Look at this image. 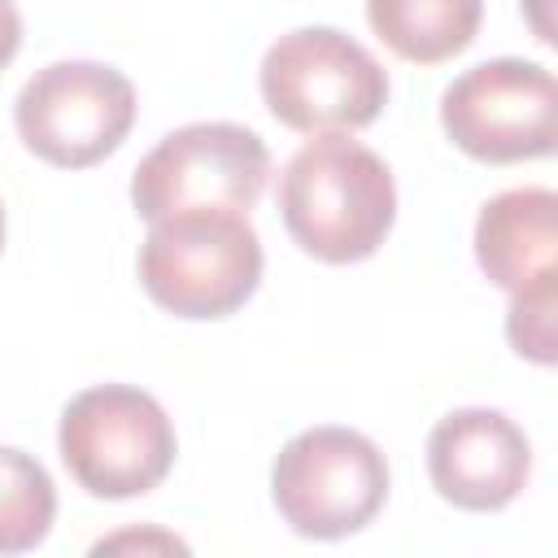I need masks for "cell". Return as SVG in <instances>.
<instances>
[{"label": "cell", "instance_id": "4fadbf2b", "mask_svg": "<svg viewBox=\"0 0 558 558\" xmlns=\"http://www.w3.org/2000/svg\"><path fill=\"white\" fill-rule=\"evenodd\" d=\"M554 305H558V275H545V279L510 292L506 336L519 357H532L541 366L554 362Z\"/></svg>", "mask_w": 558, "mask_h": 558}, {"label": "cell", "instance_id": "9a60e30c", "mask_svg": "<svg viewBox=\"0 0 558 558\" xmlns=\"http://www.w3.org/2000/svg\"><path fill=\"white\" fill-rule=\"evenodd\" d=\"M0 244H4V205H0Z\"/></svg>", "mask_w": 558, "mask_h": 558}, {"label": "cell", "instance_id": "8992f818", "mask_svg": "<svg viewBox=\"0 0 558 558\" xmlns=\"http://www.w3.org/2000/svg\"><path fill=\"white\" fill-rule=\"evenodd\" d=\"M22 144L61 170L105 161L135 122V87L100 61H52L26 78L13 105Z\"/></svg>", "mask_w": 558, "mask_h": 558}, {"label": "cell", "instance_id": "9c48e42d", "mask_svg": "<svg viewBox=\"0 0 558 558\" xmlns=\"http://www.w3.org/2000/svg\"><path fill=\"white\" fill-rule=\"evenodd\" d=\"M532 471V445L501 410H453L427 436V475L436 493L462 510L510 506Z\"/></svg>", "mask_w": 558, "mask_h": 558}, {"label": "cell", "instance_id": "52a82bcc", "mask_svg": "<svg viewBox=\"0 0 558 558\" xmlns=\"http://www.w3.org/2000/svg\"><path fill=\"white\" fill-rule=\"evenodd\" d=\"M270 174V153L240 122H187L170 131L131 179L135 214L157 222L179 209H253Z\"/></svg>", "mask_w": 558, "mask_h": 558}, {"label": "cell", "instance_id": "ba28073f", "mask_svg": "<svg viewBox=\"0 0 558 558\" xmlns=\"http://www.w3.org/2000/svg\"><path fill=\"white\" fill-rule=\"evenodd\" d=\"M449 140L475 161L549 157L558 140V83L545 65L523 57L480 61L440 96Z\"/></svg>", "mask_w": 558, "mask_h": 558}, {"label": "cell", "instance_id": "3957f363", "mask_svg": "<svg viewBox=\"0 0 558 558\" xmlns=\"http://www.w3.org/2000/svg\"><path fill=\"white\" fill-rule=\"evenodd\" d=\"M266 109L305 135L371 126L388 100L384 65L336 26L279 35L262 57Z\"/></svg>", "mask_w": 558, "mask_h": 558}, {"label": "cell", "instance_id": "277c9868", "mask_svg": "<svg viewBox=\"0 0 558 558\" xmlns=\"http://www.w3.org/2000/svg\"><path fill=\"white\" fill-rule=\"evenodd\" d=\"M61 462L92 497L122 501L157 488L174 466V423L131 384L78 392L61 414Z\"/></svg>", "mask_w": 558, "mask_h": 558}, {"label": "cell", "instance_id": "6da1fadb", "mask_svg": "<svg viewBox=\"0 0 558 558\" xmlns=\"http://www.w3.org/2000/svg\"><path fill=\"white\" fill-rule=\"evenodd\" d=\"M279 214L310 257L344 266L384 244L397 218V187L379 153L349 140V131H323L283 166Z\"/></svg>", "mask_w": 558, "mask_h": 558}, {"label": "cell", "instance_id": "5b68a950", "mask_svg": "<svg viewBox=\"0 0 558 558\" xmlns=\"http://www.w3.org/2000/svg\"><path fill=\"white\" fill-rule=\"evenodd\" d=\"M270 497L296 536L340 541L379 514L388 497V462L379 445L353 427H310L279 449Z\"/></svg>", "mask_w": 558, "mask_h": 558}, {"label": "cell", "instance_id": "8fae6325", "mask_svg": "<svg viewBox=\"0 0 558 558\" xmlns=\"http://www.w3.org/2000/svg\"><path fill=\"white\" fill-rule=\"evenodd\" d=\"M484 17V0H366V22L401 57L436 65L458 57Z\"/></svg>", "mask_w": 558, "mask_h": 558}, {"label": "cell", "instance_id": "7c38bea8", "mask_svg": "<svg viewBox=\"0 0 558 558\" xmlns=\"http://www.w3.org/2000/svg\"><path fill=\"white\" fill-rule=\"evenodd\" d=\"M57 514V488L48 471L13 449L0 445V554H26L35 549Z\"/></svg>", "mask_w": 558, "mask_h": 558}, {"label": "cell", "instance_id": "5bb4252c", "mask_svg": "<svg viewBox=\"0 0 558 558\" xmlns=\"http://www.w3.org/2000/svg\"><path fill=\"white\" fill-rule=\"evenodd\" d=\"M22 48V13L13 0H0V70L17 57Z\"/></svg>", "mask_w": 558, "mask_h": 558}, {"label": "cell", "instance_id": "30bf717a", "mask_svg": "<svg viewBox=\"0 0 558 558\" xmlns=\"http://www.w3.org/2000/svg\"><path fill=\"white\" fill-rule=\"evenodd\" d=\"M558 196L549 187H510L493 196L480 218H475V257L484 275L519 292L545 275H554V253H558Z\"/></svg>", "mask_w": 558, "mask_h": 558}, {"label": "cell", "instance_id": "7a4b0ae2", "mask_svg": "<svg viewBox=\"0 0 558 558\" xmlns=\"http://www.w3.org/2000/svg\"><path fill=\"white\" fill-rule=\"evenodd\" d=\"M144 292L179 318H227L262 283V240L244 209H179L148 222Z\"/></svg>", "mask_w": 558, "mask_h": 558}]
</instances>
